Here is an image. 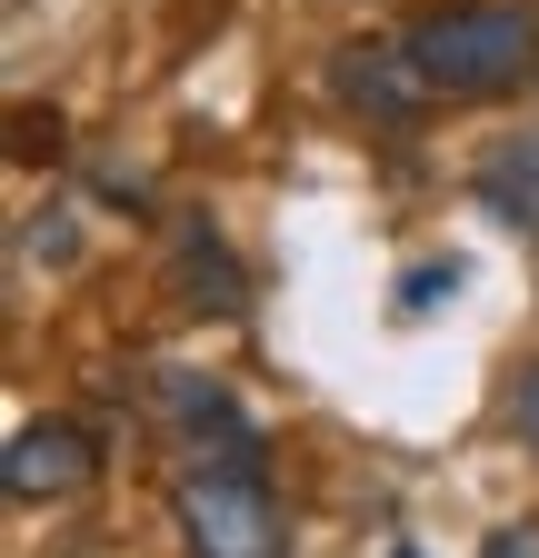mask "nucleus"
<instances>
[{
  "instance_id": "6e6552de",
  "label": "nucleus",
  "mask_w": 539,
  "mask_h": 558,
  "mask_svg": "<svg viewBox=\"0 0 539 558\" xmlns=\"http://www.w3.org/2000/svg\"><path fill=\"white\" fill-rule=\"evenodd\" d=\"M399 558H410V548H399Z\"/></svg>"
},
{
  "instance_id": "7ed1b4c3",
  "label": "nucleus",
  "mask_w": 539,
  "mask_h": 558,
  "mask_svg": "<svg viewBox=\"0 0 539 558\" xmlns=\"http://www.w3.org/2000/svg\"><path fill=\"white\" fill-rule=\"evenodd\" d=\"M330 90H340V110H350V120H380V130H410V120H420V100H440V90L420 81L410 40H350L340 60H330Z\"/></svg>"
},
{
  "instance_id": "f03ea898",
  "label": "nucleus",
  "mask_w": 539,
  "mask_h": 558,
  "mask_svg": "<svg viewBox=\"0 0 539 558\" xmlns=\"http://www.w3.org/2000/svg\"><path fill=\"white\" fill-rule=\"evenodd\" d=\"M180 519H190V548L200 558H280V509H270L260 469H200L180 478Z\"/></svg>"
},
{
  "instance_id": "20e7f679",
  "label": "nucleus",
  "mask_w": 539,
  "mask_h": 558,
  "mask_svg": "<svg viewBox=\"0 0 539 558\" xmlns=\"http://www.w3.org/2000/svg\"><path fill=\"white\" fill-rule=\"evenodd\" d=\"M0 478L21 488V499H50V488H81L91 478V439L71 429V418H31V429L0 449Z\"/></svg>"
},
{
  "instance_id": "f257e3e1",
  "label": "nucleus",
  "mask_w": 539,
  "mask_h": 558,
  "mask_svg": "<svg viewBox=\"0 0 539 558\" xmlns=\"http://www.w3.org/2000/svg\"><path fill=\"white\" fill-rule=\"evenodd\" d=\"M399 40H410L420 81L440 100H500V90H519L539 70V21L519 0H440V11H420Z\"/></svg>"
},
{
  "instance_id": "39448f33",
  "label": "nucleus",
  "mask_w": 539,
  "mask_h": 558,
  "mask_svg": "<svg viewBox=\"0 0 539 558\" xmlns=\"http://www.w3.org/2000/svg\"><path fill=\"white\" fill-rule=\"evenodd\" d=\"M469 190H480L510 230L539 240V130H500L490 150H480V170H469Z\"/></svg>"
},
{
  "instance_id": "0eeeda50",
  "label": "nucleus",
  "mask_w": 539,
  "mask_h": 558,
  "mask_svg": "<svg viewBox=\"0 0 539 558\" xmlns=\"http://www.w3.org/2000/svg\"><path fill=\"white\" fill-rule=\"evenodd\" d=\"M480 558H539V538H529V529H500V538H490Z\"/></svg>"
},
{
  "instance_id": "423d86ee",
  "label": "nucleus",
  "mask_w": 539,
  "mask_h": 558,
  "mask_svg": "<svg viewBox=\"0 0 539 558\" xmlns=\"http://www.w3.org/2000/svg\"><path fill=\"white\" fill-rule=\"evenodd\" d=\"M510 418H519V439H529V459H539V369L510 389Z\"/></svg>"
}]
</instances>
